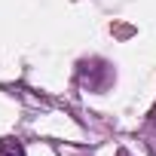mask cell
<instances>
[{
  "instance_id": "cell-1",
  "label": "cell",
  "mask_w": 156,
  "mask_h": 156,
  "mask_svg": "<svg viewBox=\"0 0 156 156\" xmlns=\"http://www.w3.org/2000/svg\"><path fill=\"white\" fill-rule=\"evenodd\" d=\"M0 156H25V147L16 144V141H6L3 147H0Z\"/></svg>"
},
{
  "instance_id": "cell-2",
  "label": "cell",
  "mask_w": 156,
  "mask_h": 156,
  "mask_svg": "<svg viewBox=\"0 0 156 156\" xmlns=\"http://www.w3.org/2000/svg\"><path fill=\"white\" fill-rule=\"evenodd\" d=\"M116 156H129V153H126V150H119V153H116Z\"/></svg>"
}]
</instances>
